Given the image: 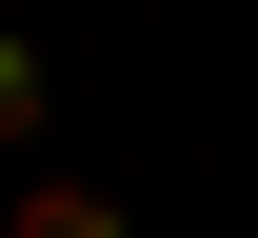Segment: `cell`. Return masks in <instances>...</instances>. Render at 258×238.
<instances>
[{
	"mask_svg": "<svg viewBox=\"0 0 258 238\" xmlns=\"http://www.w3.org/2000/svg\"><path fill=\"white\" fill-rule=\"evenodd\" d=\"M20 238H139V218L99 199V179H20Z\"/></svg>",
	"mask_w": 258,
	"mask_h": 238,
	"instance_id": "cell-1",
	"label": "cell"
},
{
	"mask_svg": "<svg viewBox=\"0 0 258 238\" xmlns=\"http://www.w3.org/2000/svg\"><path fill=\"white\" fill-rule=\"evenodd\" d=\"M0 139H40V40H0Z\"/></svg>",
	"mask_w": 258,
	"mask_h": 238,
	"instance_id": "cell-2",
	"label": "cell"
}]
</instances>
